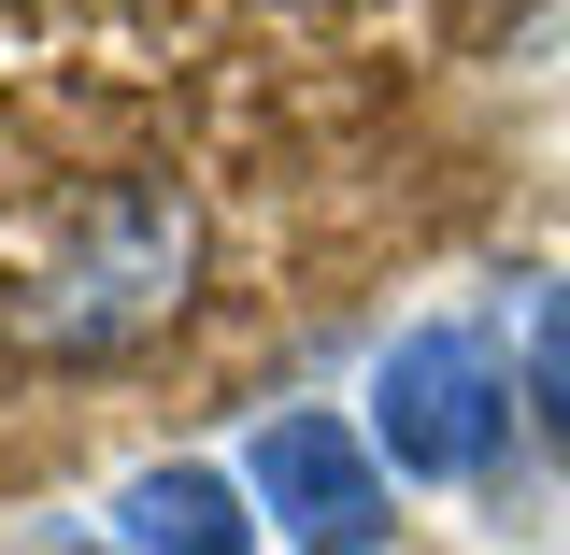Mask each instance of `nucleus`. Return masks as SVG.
Instances as JSON below:
<instances>
[{"mask_svg": "<svg viewBox=\"0 0 570 555\" xmlns=\"http://www.w3.org/2000/svg\"><path fill=\"white\" fill-rule=\"evenodd\" d=\"M371 427H385L400 485H471V470L499 456V427H513L485 328H414V343L371 370Z\"/></svg>", "mask_w": 570, "mask_h": 555, "instance_id": "nucleus-1", "label": "nucleus"}, {"mask_svg": "<svg viewBox=\"0 0 570 555\" xmlns=\"http://www.w3.org/2000/svg\"><path fill=\"white\" fill-rule=\"evenodd\" d=\"M542 399L570 414V299H542Z\"/></svg>", "mask_w": 570, "mask_h": 555, "instance_id": "nucleus-5", "label": "nucleus"}, {"mask_svg": "<svg viewBox=\"0 0 570 555\" xmlns=\"http://www.w3.org/2000/svg\"><path fill=\"white\" fill-rule=\"evenodd\" d=\"M115 527H129V555H257V513L214 485V470H142L115 498Z\"/></svg>", "mask_w": 570, "mask_h": 555, "instance_id": "nucleus-4", "label": "nucleus"}, {"mask_svg": "<svg viewBox=\"0 0 570 555\" xmlns=\"http://www.w3.org/2000/svg\"><path fill=\"white\" fill-rule=\"evenodd\" d=\"M171 299H186V200L129 186V200H100L86 257L29 299V328H43V343H129V328H157Z\"/></svg>", "mask_w": 570, "mask_h": 555, "instance_id": "nucleus-2", "label": "nucleus"}, {"mask_svg": "<svg viewBox=\"0 0 570 555\" xmlns=\"http://www.w3.org/2000/svg\"><path fill=\"white\" fill-rule=\"evenodd\" d=\"M257 498L285 513L299 555H371L385 542V470L343 414H272L257 427Z\"/></svg>", "mask_w": 570, "mask_h": 555, "instance_id": "nucleus-3", "label": "nucleus"}]
</instances>
